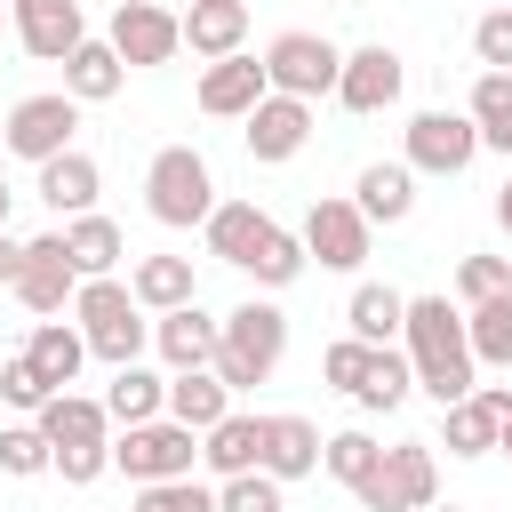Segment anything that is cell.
<instances>
[{
    "label": "cell",
    "mask_w": 512,
    "mask_h": 512,
    "mask_svg": "<svg viewBox=\"0 0 512 512\" xmlns=\"http://www.w3.org/2000/svg\"><path fill=\"white\" fill-rule=\"evenodd\" d=\"M352 200H360L368 224H400V216L416 208V168H408V160H368L360 184H352Z\"/></svg>",
    "instance_id": "obj_24"
},
{
    "label": "cell",
    "mask_w": 512,
    "mask_h": 512,
    "mask_svg": "<svg viewBox=\"0 0 512 512\" xmlns=\"http://www.w3.org/2000/svg\"><path fill=\"white\" fill-rule=\"evenodd\" d=\"M464 112L480 128V152H512V72H480Z\"/></svg>",
    "instance_id": "obj_34"
},
{
    "label": "cell",
    "mask_w": 512,
    "mask_h": 512,
    "mask_svg": "<svg viewBox=\"0 0 512 512\" xmlns=\"http://www.w3.org/2000/svg\"><path fill=\"white\" fill-rule=\"evenodd\" d=\"M104 416L112 424H152V416H168V384L152 376V368H112V392H104Z\"/></svg>",
    "instance_id": "obj_30"
},
{
    "label": "cell",
    "mask_w": 512,
    "mask_h": 512,
    "mask_svg": "<svg viewBox=\"0 0 512 512\" xmlns=\"http://www.w3.org/2000/svg\"><path fill=\"white\" fill-rule=\"evenodd\" d=\"M72 128H80V96L72 88H48V96H24L16 112H8V128H0V144L16 152V160H56V152H72Z\"/></svg>",
    "instance_id": "obj_8"
},
{
    "label": "cell",
    "mask_w": 512,
    "mask_h": 512,
    "mask_svg": "<svg viewBox=\"0 0 512 512\" xmlns=\"http://www.w3.org/2000/svg\"><path fill=\"white\" fill-rule=\"evenodd\" d=\"M464 336H472V360L512 368V288H496V296L464 304Z\"/></svg>",
    "instance_id": "obj_31"
},
{
    "label": "cell",
    "mask_w": 512,
    "mask_h": 512,
    "mask_svg": "<svg viewBox=\"0 0 512 512\" xmlns=\"http://www.w3.org/2000/svg\"><path fill=\"white\" fill-rule=\"evenodd\" d=\"M16 304L24 312H64L72 296H80V264H72V248H64V232H40V240H24V264H16Z\"/></svg>",
    "instance_id": "obj_10"
},
{
    "label": "cell",
    "mask_w": 512,
    "mask_h": 512,
    "mask_svg": "<svg viewBox=\"0 0 512 512\" xmlns=\"http://www.w3.org/2000/svg\"><path fill=\"white\" fill-rule=\"evenodd\" d=\"M504 8H512V0H504Z\"/></svg>",
    "instance_id": "obj_50"
},
{
    "label": "cell",
    "mask_w": 512,
    "mask_h": 512,
    "mask_svg": "<svg viewBox=\"0 0 512 512\" xmlns=\"http://www.w3.org/2000/svg\"><path fill=\"white\" fill-rule=\"evenodd\" d=\"M472 160H480L472 112H416L408 120V168L416 176H464Z\"/></svg>",
    "instance_id": "obj_11"
},
{
    "label": "cell",
    "mask_w": 512,
    "mask_h": 512,
    "mask_svg": "<svg viewBox=\"0 0 512 512\" xmlns=\"http://www.w3.org/2000/svg\"><path fill=\"white\" fill-rule=\"evenodd\" d=\"M40 432H48V448H56V472H64V488H88V480H104V464H112V416H104V400H80V392H56L40 416H32Z\"/></svg>",
    "instance_id": "obj_3"
},
{
    "label": "cell",
    "mask_w": 512,
    "mask_h": 512,
    "mask_svg": "<svg viewBox=\"0 0 512 512\" xmlns=\"http://www.w3.org/2000/svg\"><path fill=\"white\" fill-rule=\"evenodd\" d=\"M368 352H376V344L344 336V344H328V352H320V376H328L336 392H352V384H360V368H368Z\"/></svg>",
    "instance_id": "obj_44"
},
{
    "label": "cell",
    "mask_w": 512,
    "mask_h": 512,
    "mask_svg": "<svg viewBox=\"0 0 512 512\" xmlns=\"http://www.w3.org/2000/svg\"><path fill=\"white\" fill-rule=\"evenodd\" d=\"M376 464H384V448H376L368 432H328V448H320V472H328V480H344V488H360Z\"/></svg>",
    "instance_id": "obj_37"
},
{
    "label": "cell",
    "mask_w": 512,
    "mask_h": 512,
    "mask_svg": "<svg viewBox=\"0 0 512 512\" xmlns=\"http://www.w3.org/2000/svg\"><path fill=\"white\" fill-rule=\"evenodd\" d=\"M200 456H208V472H216V480H232V472H256V464H264V416L232 408L224 424H208V432H200Z\"/></svg>",
    "instance_id": "obj_20"
},
{
    "label": "cell",
    "mask_w": 512,
    "mask_h": 512,
    "mask_svg": "<svg viewBox=\"0 0 512 512\" xmlns=\"http://www.w3.org/2000/svg\"><path fill=\"white\" fill-rule=\"evenodd\" d=\"M368 216H360V200H312L304 208V248L320 256V272H360L368 264Z\"/></svg>",
    "instance_id": "obj_12"
},
{
    "label": "cell",
    "mask_w": 512,
    "mask_h": 512,
    "mask_svg": "<svg viewBox=\"0 0 512 512\" xmlns=\"http://www.w3.org/2000/svg\"><path fill=\"white\" fill-rule=\"evenodd\" d=\"M408 392H416V360L392 352V344H376L368 368H360V384H352V400H360V408H400Z\"/></svg>",
    "instance_id": "obj_33"
},
{
    "label": "cell",
    "mask_w": 512,
    "mask_h": 512,
    "mask_svg": "<svg viewBox=\"0 0 512 512\" xmlns=\"http://www.w3.org/2000/svg\"><path fill=\"white\" fill-rule=\"evenodd\" d=\"M408 360H416V392H432L440 408L472 392V336H464V312L448 296H408Z\"/></svg>",
    "instance_id": "obj_1"
},
{
    "label": "cell",
    "mask_w": 512,
    "mask_h": 512,
    "mask_svg": "<svg viewBox=\"0 0 512 512\" xmlns=\"http://www.w3.org/2000/svg\"><path fill=\"white\" fill-rule=\"evenodd\" d=\"M0 400H8V408H32V416H40V408L56 400V384L40 376V360H32V352H16V360H0Z\"/></svg>",
    "instance_id": "obj_41"
},
{
    "label": "cell",
    "mask_w": 512,
    "mask_h": 512,
    "mask_svg": "<svg viewBox=\"0 0 512 512\" xmlns=\"http://www.w3.org/2000/svg\"><path fill=\"white\" fill-rule=\"evenodd\" d=\"M496 448H504V456H512V424H504V440H496Z\"/></svg>",
    "instance_id": "obj_49"
},
{
    "label": "cell",
    "mask_w": 512,
    "mask_h": 512,
    "mask_svg": "<svg viewBox=\"0 0 512 512\" xmlns=\"http://www.w3.org/2000/svg\"><path fill=\"white\" fill-rule=\"evenodd\" d=\"M264 72H272V88L280 96H336V72H344V48L336 40H320V32H280L272 48H264Z\"/></svg>",
    "instance_id": "obj_9"
},
{
    "label": "cell",
    "mask_w": 512,
    "mask_h": 512,
    "mask_svg": "<svg viewBox=\"0 0 512 512\" xmlns=\"http://www.w3.org/2000/svg\"><path fill=\"white\" fill-rule=\"evenodd\" d=\"M280 488H288V480H272L264 464H256V472H232V480L216 488V512H288Z\"/></svg>",
    "instance_id": "obj_39"
},
{
    "label": "cell",
    "mask_w": 512,
    "mask_h": 512,
    "mask_svg": "<svg viewBox=\"0 0 512 512\" xmlns=\"http://www.w3.org/2000/svg\"><path fill=\"white\" fill-rule=\"evenodd\" d=\"M8 208H16V192H8V168H0V224H8Z\"/></svg>",
    "instance_id": "obj_47"
},
{
    "label": "cell",
    "mask_w": 512,
    "mask_h": 512,
    "mask_svg": "<svg viewBox=\"0 0 512 512\" xmlns=\"http://www.w3.org/2000/svg\"><path fill=\"white\" fill-rule=\"evenodd\" d=\"M200 232H208V256H224V264H248V256H256V240L272 232V216H264L256 200H216V216H208Z\"/></svg>",
    "instance_id": "obj_28"
},
{
    "label": "cell",
    "mask_w": 512,
    "mask_h": 512,
    "mask_svg": "<svg viewBox=\"0 0 512 512\" xmlns=\"http://www.w3.org/2000/svg\"><path fill=\"white\" fill-rule=\"evenodd\" d=\"M400 80H408V64H400V48H384V40H368V48H352L344 56V72H336V104L344 112H392L400 104Z\"/></svg>",
    "instance_id": "obj_14"
},
{
    "label": "cell",
    "mask_w": 512,
    "mask_h": 512,
    "mask_svg": "<svg viewBox=\"0 0 512 512\" xmlns=\"http://www.w3.org/2000/svg\"><path fill=\"white\" fill-rule=\"evenodd\" d=\"M344 320H352V336H360V344H392V336L408 328V296H400V288H376V280H368V288H352Z\"/></svg>",
    "instance_id": "obj_32"
},
{
    "label": "cell",
    "mask_w": 512,
    "mask_h": 512,
    "mask_svg": "<svg viewBox=\"0 0 512 512\" xmlns=\"http://www.w3.org/2000/svg\"><path fill=\"white\" fill-rule=\"evenodd\" d=\"M64 248H72V264H80V280H104L120 256H128V240H120V224L112 216H64Z\"/></svg>",
    "instance_id": "obj_29"
},
{
    "label": "cell",
    "mask_w": 512,
    "mask_h": 512,
    "mask_svg": "<svg viewBox=\"0 0 512 512\" xmlns=\"http://www.w3.org/2000/svg\"><path fill=\"white\" fill-rule=\"evenodd\" d=\"M72 312H80V336H88V352H96V360H112V368H128V360L152 344V320H144L136 288H120L112 272H104V280H80Z\"/></svg>",
    "instance_id": "obj_4"
},
{
    "label": "cell",
    "mask_w": 512,
    "mask_h": 512,
    "mask_svg": "<svg viewBox=\"0 0 512 512\" xmlns=\"http://www.w3.org/2000/svg\"><path fill=\"white\" fill-rule=\"evenodd\" d=\"M152 344H160V360H168V368H208V360H216V344H224V320H208V312H200V296H192V304H176V312H160V320H152Z\"/></svg>",
    "instance_id": "obj_19"
},
{
    "label": "cell",
    "mask_w": 512,
    "mask_h": 512,
    "mask_svg": "<svg viewBox=\"0 0 512 512\" xmlns=\"http://www.w3.org/2000/svg\"><path fill=\"white\" fill-rule=\"evenodd\" d=\"M16 40L40 64H64L88 40V16H80V0H16Z\"/></svg>",
    "instance_id": "obj_18"
},
{
    "label": "cell",
    "mask_w": 512,
    "mask_h": 512,
    "mask_svg": "<svg viewBox=\"0 0 512 512\" xmlns=\"http://www.w3.org/2000/svg\"><path fill=\"white\" fill-rule=\"evenodd\" d=\"M304 264H312V248H304V232H280V224H272V232L256 240V256H248L240 272H256V288H288V280H296Z\"/></svg>",
    "instance_id": "obj_36"
},
{
    "label": "cell",
    "mask_w": 512,
    "mask_h": 512,
    "mask_svg": "<svg viewBox=\"0 0 512 512\" xmlns=\"http://www.w3.org/2000/svg\"><path fill=\"white\" fill-rule=\"evenodd\" d=\"M280 352H288V312H280L272 296H248V304L224 312V344H216L208 368H216L232 392H256V384H272Z\"/></svg>",
    "instance_id": "obj_2"
},
{
    "label": "cell",
    "mask_w": 512,
    "mask_h": 512,
    "mask_svg": "<svg viewBox=\"0 0 512 512\" xmlns=\"http://www.w3.org/2000/svg\"><path fill=\"white\" fill-rule=\"evenodd\" d=\"M504 424H512V384H472L464 400L440 408V440H448V456H488V448L504 440Z\"/></svg>",
    "instance_id": "obj_13"
},
{
    "label": "cell",
    "mask_w": 512,
    "mask_h": 512,
    "mask_svg": "<svg viewBox=\"0 0 512 512\" xmlns=\"http://www.w3.org/2000/svg\"><path fill=\"white\" fill-rule=\"evenodd\" d=\"M128 512H216V488H200L192 472L184 480H144Z\"/></svg>",
    "instance_id": "obj_40"
},
{
    "label": "cell",
    "mask_w": 512,
    "mask_h": 512,
    "mask_svg": "<svg viewBox=\"0 0 512 512\" xmlns=\"http://www.w3.org/2000/svg\"><path fill=\"white\" fill-rule=\"evenodd\" d=\"M24 352H32V360H40V376H48L56 392H64V384L80 376V360H88V336H80V328H64V320H40Z\"/></svg>",
    "instance_id": "obj_35"
},
{
    "label": "cell",
    "mask_w": 512,
    "mask_h": 512,
    "mask_svg": "<svg viewBox=\"0 0 512 512\" xmlns=\"http://www.w3.org/2000/svg\"><path fill=\"white\" fill-rule=\"evenodd\" d=\"M240 40H248V0H192L184 8V48L192 56H240Z\"/></svg>",
    "instance_id": "obj_22"
},
{
    "label": "cell",
    "mask_w": 512,
    "mask_h": 512,
    "mask_svg": "<svg viewBox=\"0 0 512 512\" xmlns=\"http://www.w3.org/2000/svg\"><path fill=\"white\" fill-rule=\"evenodd\" d=\"M496 224H504V232H512V184H504V192H496Z\"/></svg>",
    "instance_id": "obj_46"
},
{
    "label": "cell",
    "mask_w": 512,
    "mask_h": 512,
    "mask_svg": "<svg viewBox=\"0 0 512 512\" xmlns=\"http://www.w3.org/2000/svg\"><path fill=\"white\" fill-rule=\"evenodd\" d=\"M320 424L312 416H264V472L272 480H304V472H320Z\"/></svg>",
    "instance_id": "obj_21"
},
{
    "label": "cell",
    "mask_w": 512,
    "mask_h": 512,
    "mask_svg": "<svg viewBox=\"0 0 512 512\" xmlns=\"http://www.w3.org/2000/svg\"><path fill=\"white\" fill-rule=\"evenodd\" d=\"M192 456H200V432L192 424H176V416H152V424H128L120 440H112V464L144 488V480H184L192 472Z\"/></svg>",
    "instance_id": "obj_7"
},
{
    "label": "cell",
    "mask_w": 512,
    "mask_h": 512,
    "mask_svg": "<svg viewBox=\"0 0 512 512\" xmlns=\"http://www.w3.org/2000/svg\"><path fill=\"white\" fill-rule=\"evenodd\" d=\"M0 472H16V480H32V472H56V448H48V432H40V424H8V432H0Z\"/></svg>",
    "instance_id": "obj_38"
},
{
    "label": "cell",
    "mask_w": 512,
    "mask_h": 512,
    "mask_svg": "<svg viewBox=\"0 0 512 512\" xmlns=\"http://www.w3.org/2000/svg\"><path fill=\"white\" fill-rule=\"evenodd\" d=\"M104 40L120 48V64H168L184 48V16H168L160 0H120Z\"/></svg>",
    "instance_id": "obj_15"
},
{
    "label": "cell",
    "mask_w": 512,
    "mask_h": 512,
    "mask_svg": "<svg viewBox=\"0 0 512 512\" xmlns=\"http://www.w3.org/2000/svg\"><path fill=\"white\" fill-rule=\"evenodd\" d=\"M16 264H24V240H8V224H0V288L16 280Z\"/></svg>",
    "instance_id": "obj_45"
},
{
    "label": "cell",
    "mask_w": 512,
    "mask_h": 512,
    "mask_svg": "<svg viewBox=\"0 0 512 512\" xmlns=\"http://www.w3.org/2000/svg\"><path fill=\"white\" fill-rule=\"evenodd\" d=\"M368 512H424V504H440V464H432V440H400V448H384V464L352 488Z\"/></svg>",
    "instance_id": "obj_6"
},
{
    "label": "cell",
    "mask_w": 512,
    "mask_h": 512,
    "mask_svg": "<svg viewBox=\"0 0 512 512\" xmlns=\"http://www.w3.org/2000/svg\"><path fill=\"white\" fill-rule=\"evenodd\" d=\"M472 56H480L488 72H512V8H504V0L472 24Z\"/></svg>",
    "instance_id": "obj_42"
},
{
    "label": "cell",
    "mask_w": 512,
    "mask_h": 512,
    "mask_svg": "<svg viewBox=\"0 0 512 512\" xmlns=\"http://www.w3.org/2000/svg\"><path fill=\"white\" fill-rule=\"evenodd\" d=\"M56 216H88L96 208V192H104V176H96V160L88 152H56V160H40V184H32Z\"/></svg>",
    "instance_id": "obj_23"
},
{
    "label": "cell",
    "mask_w": 512,
    "mask_h": 512,
    "mask_svg": "<svg viewBox=\"0 0 512 512\" xmlns=\"http://www.w3.org/2000/svg\"><path fill=\"white\" fill-rule=\"evenodd\" d=\"M424 512H464V504H424Z\"/></svg>",
    "instance_id": "obj_48"
},
{
    "label": "cell",
    "mask_w": 512,
    "mask_h": 512,
    "mask_svg": "<svg viewBox=\"0 0 512 512\" xmlns=\"http://www.w3.org/2000/svg\"><path fill=\"white\" fill-rule=\"evenodd\" d=\"M168 416L192 424V432H208V424L232 416V384H224L216 368H176V376H168Z\"/></svg>",
    "instance_id": "obj_25"
},
{
    "label": "cell",
    "mask_w": 512,
    "mask_h": 512,
    "mask_svg": "<svg viewBox=\"0 0 512 512\" xmlns=\"http://www.w3.org/2000/svg\"><path fill=\"white\" fill-rule=\"evenodd\" d=\"M304 136H312V104H304V96H280V88H272V96L248 112V160H264V168L296 160Z\"/></svg>",
    "instance_id": "obj_17"
},
{
    "label": "cell",
    "mask_w": 512,
    "mask_h": 512,
    "mask_svg": "<svg viewBox=\"0 0 512 512\" xmlns=\"http://www.w3.org/2000/svg\"><path fill=\"white\" fill-rule=\"evenodd\" d=\"M496 288H512V256H464V264H456V296H464V304H480V296H496Z\"/></svg>",
    "instance_id": "obj_43"
},
{
    "label": "cell",
    "mask_w": 512,
    "mask_h": 512,
    "mask_svg": "<svg viewBox=\"0 0 512 512\" xmlns=\"http://www.w3.org/2000/svg\"><path fill=\"white\" fill-rule=\"evenodd\" d=\"M144 208H152L160 224H176V232L208 224V216H216V176H208V160H200L192 144H160L152 168H144Z\"/></svg>",
    "instance_id": "obj_5"
},
{
    "label": "cell",
    "mask_w": 512,
    "mask_h": 512,
    "mask_svg": "<svg viewBox=\"0 0 512 512\" xmlns=\"http://www.w3.org/2000/svg\"><path fill=\"white\" fill-rule=\"evenodd\" d=\"M120 80H128V64H120V48H112V40H80V48L64 56V88H72L80 104H112V96H120Z\"/></svg>",
    "instance_id": "obj_27"
},
{
    "label": "cell",
    "mask_w": 512,
    "mask_h": 512,
    "mask_svg": "<svg viewBox=\"0 0 512 512\" xmlns=\"http://www.w3.org/2000/svg\"><path fill=\"white\" fill-rule=\"evenodd\" d=\"M128 288H136V304H144V312H176V304H192V296H200L192 256H136V264H128Z\"/></svg>",
    "instance_id": "obj_26"
},
{
    "label": "cell",
    "mask_w": 512,
    "mask_h": 512,
    "mask_svg": "<svg viewBox=\"0 0 512 512\" xmlns=\"http://www.w3.org/2000/svg\"><path fill=\"white\" fill-rule=\"evenodd\" d=\"M264 96H272L264 56H216V64L200 72V112H208V120H248Z\"/></svg>",
    "instance_id": "obj_16"
}]
</instances>
